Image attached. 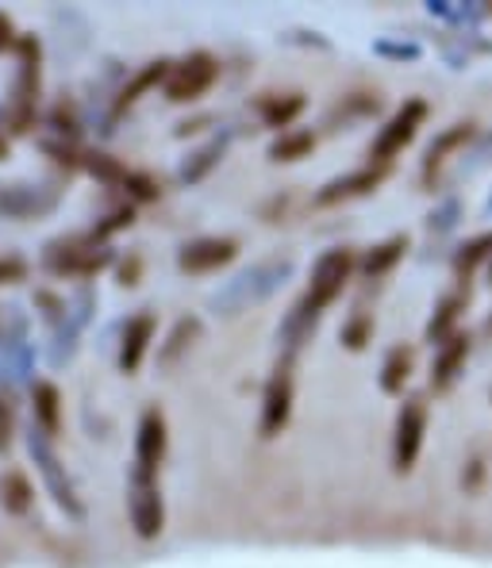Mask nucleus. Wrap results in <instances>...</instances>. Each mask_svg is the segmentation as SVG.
<instances>
[{
    "mask_svg": "<svg viewBox=\"0 0 492 568\" xmlns=\"http://www.w3.org/2000/svg\"><path fill=\"white\" fill-rule=\"evenodd\" d=\"M354 273H358V257H354V250H347V246L323 250V254L315 257L304 296L289 307V315L281 320V327H278L281 354L297 357V349L312 338L315 327H320V320H323V312H328V307L343 296Z\"/></svg>",
    "mask_w": 492,
    "mask_h": 568,
    "instance_id": "1",
    "label": "nucleus"
},
{
    "mask_svg": "<svg viewBox=\"0 0 492 568\" xmlns=\"http://www.w3.org/2000/svg\"><path fill=\"white\" fill-rule=\"evenodd\" d=\"M293 273H297L293 257L270 254V257H262V262L250 265V270L235 273L223 288H215L212 300H208V307H212L215 315H223V320H235V315L250 312V307L265 304L278 288H285V281L293 277Z\"/></svg>",
    "mask_w": 492,
    "mask_h": 568,
    "instance_id": "2",
    "label": "nucleus"
},
{
    "mask_svg": "<svg viewBox=\"0 0 492 568\" xmlns=\"http://www.w3.org/2000/svg\"><path fill=\"white\" fill-rule=\"evenodd\" d=\"M23 446H28L31 462H36V473L39 480H43L47 496L54 499L58 511H66V519H86V504H81L78 496V484H73L70 469L62 465V457H58L54 449V438H50L47 430H39L36 423L28 426V434H23Z\"/></svg>",
    "mask_w": 492,
    "mask_h": 568,
    "instance_id": "3",
    "label": "nucleus"
},
{
    "mask_svg": "<svg viewBox=\"0 0 492 568\" xmlns=\"http://www.w3.org/2000/svg\"><path fill=\"white\" fill-rule=\"evenodd\" d=\"M116 262V254L108 246L86 235H70V239H54L43 246V270L54 273V277H78L86 284L89 277H97L100 270Z\"/></svg>",
    "mask_w": 492,
    "mask_h": 568,
    "instance_id": "4",
    "label": "nucleus"
},
{
    "mask_svg": "<svg viewBox=\"0 0 492 568\" xmlns=\"http://www.w3.org/2000/svg\"><path fill=\"white\" fill-rule=\"evenodd\" d=\"M93 312H97V288L86 281V284H78V288H73L70 304H66V315L58 320L54 334H50L47 362L54 365V369H62V365H70L73 357H78L81 334H86V327L93 323Z\"/></svg>",
    "mask_w": 492,
    "mask_h": 568,
    "instance_id": "5",
    "label": "nucleus"
},
{
    "mask_svg": "<svg viewBox=\"0 0 492 568\" xmlns=\"http://www.w3.org/2000/svg\"><path fill=\"white\" fill-rule=\"evenodd\" d=\"M16 54H20V70H16L12 104H8V128H12L16 135H23V131L31 128V120H36L39 73H43V47H39L36 36H20Z\"/></svg>",
    "mask_w": 492,
    "mask_h": 568,
    "instance_id": "6",
    "label": "nucleus"
},
{
    "mask_svg": "<svg viewBox=\"0 0 492 568\" xmlns=\"http://www.w3.org/2000/svg\"><path fill=\"white\" fill-rule=\"evenodd\" d=\"M428 115H431L428 100H420V97L404 100V104H400L396 112L389 115L385 123H381L378 135H373V142H370L373 165H393V158H396V154H404V150L415 142V135H420V128L428 123Z\"/></svg>",
    "mask_w": 492,
    "mask_h": 568,
    "instance_id": "7",
    "label": "nucleus"
},
{
    "mask_svg": "<svg viewBox=\"0 0 492 568\" xmlns=\"http://www.w3.org/2000/svg\"><path fill=\"white\" fill-rule=\"evenodd\" d=\"M297 357L281 354L278 365L270 369L262 388V415H258V430L262 438H278L281 430L293 419V399H297V377H293Z\"/></svg>",
    "mask_w": 492,
    "mask_h": 568,
    "instance_id": "8",
    "label": "nucleus"
},
{
    "mask_svg": "<svg viewBox=\"0 0 492 568\" xmlns=\"http://www.w3.org/2000/svg\"><path fill=\"white\" fill-rule=\"evenodd\" d=\"M128 519L135 538L154 541L165 530V499L158 488V473L131 469L128 473Z\"/></svg>",
    "mask_w": 492,
    "mask_h": 568,
    "instance_id": "9",
    "label": "nucleus"
},
{
    "mask_svg": "<svg viewBox=\"0 0 492 568\" xmlns=\"http://www.w3.org/2000/svg\"><path fill=\"white\" fill-rule=\"evenodd\" d=\"M428 419H431V407L428 396H404L393 423V469L396 473H412L415 462L423 454V438H428Z\"/></svg>",
    "mask_w": 492,
    "mask_h": 568,
    "instance_id": "10",
    "label": "nucleus"
},
{
    "mask_svg": "<svg viewBox=\"0 0 492 568\" xmlns=\"http://www.w3.org/2000/svg\"><path fill=\"white\" fill-rule=\"evenodd\" d=\"M215 81H220V58L208 54V50H193V54H185L181 62H173L162 93L170 104H197Z\"/></svg>",
    "mask_w": 492,
    "mask_h": 568,
    "instance_id": "11",
    "label": "nucleus"
},
{
    "mask_svg": "<svg viewBox=\"0 0 492 568\" xmlns=\"http://www.w3.org/2000/svg\"><path fill=\"white\" fill-rule=\"evenodd\" d=\"M58 200H62V189L50 185V181H16V185H0V215L28 223L54 212Z\"/></svg>",
    "mask_w": 492,
    "mask_h": 568,
    "instance_id": "12",
    "label": "nucleus"
},
{
    "mask_svg": "<svg viewBox=\"0 0 492 568\" xmlns=\"http://www.w3.org/2000/svg\"><path fill=\"white\" fill-rule=\"evenodd\" d=\"M165 454H170V423H165V412L162 407H147L135 426V457H131V469L158 473Z\"/></svg>",
    "mask_w": 492,
    "mask_h": 568,
    "instance_id": "13",
    "label": "nucleus"
},
{
    "mask_svg": "<svg viewBox=\"0 0 492 568\" xmlns=\"http://www.w3.org/2000/svg\"><path fill=\"white\" fill-rule=\"evenodd\" d=\"M239 257V242L228 239V235H204V239H193L178 250V270L181 273H220L228 270L231 262Z\"/></svg>",
    "mask_w": 492,
    "mask_h": 568,
    "instance_id": "14",
    "label": "nucleus"
},
{
    "mask_svg": "<svg viewBox=\"0 0 492 568\" xmlns=\"http://www.w3.org/2000/svg\"><path fill=\"white\" fill-rule=\"evenodd\" d=\"M170 70H173L170 58H154V62L139 65V70L131 73V78L123 81L120 89H116L112 108H108V115H104V131H112V123L120 120L123 112H131V108H135L139 100H143V93H150V89H158V85H165Z\"/></svg>",
    "mask_w": 492,
    "mask_h": 568,
    "instance_id": "15",
    "label": "nucleus"
},
{
    "mask_svg": "<svg viewBox=\"0 0 492 568\" xmlns=\"http://www.w3.org/2000/svg\"><path fill=\"white\" fill-rule=\"evenodd\" d=\"M389 178V165H362V170H350L343 178H331L328 185H320V192L312 196L315 207H339L347 200H362L370 192H378L381 181Z\"/></svg>",
    "mask_w": 492,
    "mask_h": 568,
    "instance_id": "16",
    "label": "nucleus"
},
{
    "mask_svg": "<svg viewBox=\"0 0 492 568\" xmlns=\"http://www.w3.org/2000/svg\"><path fill=\"white\" fill-rule=\"evenodd\" d=\"M473 354V338L458 331L454 338H446L443 346H435V357H431V392H450L458 384V377L465 373V362Z\"/></svg>",
    "mask_w": 492,
    "mask_h": 568,
    "instance_id": "17",
    "label": "nucleus"
},
{
    "mask_svg": "<svg viewBox=\"0 0 492 568\" xmlns=\"http://www.w3.org/2000/svg\"><path fill=\"white\" fill-rule=\"evenodd\" d=\"M154 331H158V315L154 312H139V315H131V320L123 323L120 354H116V362H120V373H139V365H143L147 354H150Z\"/></svg>",
    "mask_w": 492,
    "mask_h": 568,
    "instance_id": "18",
    "label": "nucleus"
},
{
    "mask_svg": "<svg viewBox=\"0 0 492 568\" xmlns=\"http://www.w3.org/2000/svg\"><path fill=\"white\" fill-rule=\"evenodd\" d=\"M478 139V128H473L470 120L465 123H450L446 131H439L435 135V142L428 146V154H423V165H420V173H423V181L431 185V178H439V173L446 170V162L454 154H462L470 142Z\"/></svg>",
    "mask_w": 492,
    "mask_h": 568,
    "instance_id": "19",
    "label": "nucleus"
},
{
    "mask_svg": "<svg viewBox=\"0 0 492 568\" xmlns=\"http://www.w3.org/2000/svg\"><path fill=\"white\" fill-rule=\"evenodd\" d=\"M228 146H231V131H220V135H212L204 146H197L193 154L181 158V165H178L181 185H200V181H204L208 173H212L215 165L228 158Z\"/></svg>",
    "mask_w": 492,
    "mask_h": 568,
    "instance_id": "20",
    "label": "nucleus"
},
{
    "mask_svg": "<svg viewBox=\"0 0 492 568\" xmlns=\"http://www.w3.org/2000/svg\"><path fill=\"white\" fill-rule=\"evenodd\" d=\"M304 108H308V100L300 93H265L254 100V112H258V120H262V128L278 131V135L281 131H293V123L304 115Z\"/></svg>",
    "mask_w": 492,
    "mask_h": 568,
    "instance_id": "21",
    "label": "nucleus"
},
{
    "mask_svg": "<svg viewBox=\"0 0 492 568\" xmlns=\"http://www.w3.org/2000/svg\"><path fill=\"white\" fill-rule=\"evenodd\" d=\"M465 304H470V296H465V292H446V296L435 304V312H431L428 327H423V338H428L431 346H443L446 338H454Z\"/></svg>",
    "mask_w": 492,
    "mask_h": 568,
    "instance_id": "22",
    "label": "nucleus"
},
{
    "mask_svg": "<svg viewBox=\"0 0 492 568\" xmlns=\"http://www.w3.org/2000/svg\"><path fill=\"white\" fill-rule=\"evenodd\" d=\"M404 254H408V239L393 235V239L378 242V246H370L362 257H358V273H362L365 281H381V277H389L400 262H404Z\"/></svg>",
    "mask_w": 492,
    "mask_h": 568,
    "instance_id": "23",
    "label": "nucleus"
},
{
    "mask_svg": "<svg viewBox=\"0 0 492 568\" xmlns=\"http://www.w3.org/2000/svg\"><path fill=\"white\" fill-rule=\"evenodd\" d=\"M31 423L50 438L62 430V392L54 381H31Z\"/></svg>",
    "mask_w": 492,
    "mask_h": 568,
    "instance_id": "24",
    "label": "nucleus"
},
{
    "mask_svg": "<svg viewBox=\"0 0 492 568\" xmlns=\"http://www.w3.org/2000/svg\"><path fill=\"white\" fill-rule=\"evenodd\" d=\"M412 373H415V349L412 346H393L381 362V373H378V384L385 396H404V388L412 384Z\"/></svg>",
    "mask_w": 492,
    "mask_h": 568,
    "instance_id": "25",
    "label": "nucleus"
},
{
    "mask_svg": "<svg viewBox=\"0 0 492 568\" xmlns=\"http://www.w3.org/2000/svg\"><path fill=\"white\" fill-rule=\"evenodd\" d=\"M200 331H204V323H200L197 315H181V320L173 323V331L165 334V342L158 346V365H162V369L178 365L181 357L193 349V342L200 338Z\"/></svg>",
    "mask_w": 492,
    "mask_h": 568,
    "instance_id": "26",
    "label": "nucleus"
},
{
    "mask_svg": "<svg viewBox=\"0 0 492 568\" xmlns=\"http://www.w3.org/2000/svg\"><path fill=\"white\" fill-rule=\"evenodd\" d=\"M0 507H4V515H16V519H23L36 507V484L28 480V473L8 469L0 476Z\"/></svg>",
    "mask_w": 492,
    "mask_h": 568,
    "instance_id": "27",
    "label": "nucleus"
},
{
    "mask_svg": "<svg viewBox=\"0 0 492 568\" xmlns=\"http://www.w3.org/2000/svg\"><path fill=\"white\" fill-rule=\"evenodd\" d=\"M312 150H315L312 131H304V128L281 131V135L270 142V162H304Z\"/></svg>",
    "mask_w": 492,
    "mask_h": 568,
    "instance_id": "28",
    "label": "nucleus"
},
{
    "mask_svg": "<svg viewBox=\"0 0 492 568\" xmlns=\"http://www.w3.org/2000/svg\"><path fill=\"white\" fill-rule=\"evenodd\" d=\"M81 170L89 173V178L104 181V185H123L128 181V165L116 162L112 154H100V150H86V162H81Z\"/></svg>",
    "mask_w": 492,
    "mask_h": 568,
    "instance_id": "29",
    "label": "nucleus"
},
{
    "mask_svg": "<svg viewBox=\"0 0 492 568\" xmlns=\"http://www.w3.org/2000/svg\"><path fill=\"white\" fill-rule=\"evenodd\" d=\"M373 334H378V323H373V315L370 312H354L343 323V331H339V342H343L347 349H354V354H362V349L373 342Z\"/></svg>",
    "mask_w": 492,
    "mask_h": 568,
    "instance_id": "30",
    "label": "nucleus"
},
{
    "mask_svg": "<svg viewBox=\"0 0 492 568\" xmlns=\"http://www.w3.org/2000/svg\"><path fill=\"white\" fill-rule=\"evenodd\" d=\"M381 108V100L378 97H370V93H350L343 97V104L339 108H331V115H328V123H339L343 120V128L347 123H354V120H365V115H373Z\"/></svg>",
    "mask_w": 492,
    "mask_h": 568,
    "instance_id": "31",
    "label": "nucleus"
},
{
    "mask_svg": "<svg viewBox=\"0 0 492 568\" xmlns=\"http://www.w3.org/2000/svg\"><path fill=\"white\" fill-rule=\"evenodd\" d=\"M131 223H135V204H123V207H116V212H108L104 220H97L93 231H89V239L100 242V246H108V239L128 231Z\"/></svg>",
    "mask_w": 492,
    "mask_h": 568,
    "instance_id": "32",
    "label": "nucleus"
},
{
    "mask_svg": "<svg viewBox=\"0 0 492 568\" xmlns=\"http://www.w3.org/2000/svg\"><path fill=\"white\" fill-rule=\"evenodd\" d=\"M123 192L131 196V204H150V200L162 196V185H158L154 178H147V173H128V181H123Z\"/></svg>",
    "mask_w": 492,
    "mask_h": 568,
    "instance_id": "33",
    "label": "nucleus"
},
{
    "mask_svg": "<svg viewBox=\"0 0 492 568\" xmlns=\"http://www.w3.org/2000/svg\"><path fill=\"white\" fill-rule=\"evenodd\" d=\"M458 215H462V204H458V200H443V204L428 215V231L431 235H446V231L458 227Z\"/></svg>",
    "mask_w": 492,
    "mask_h": 568,
    "instance_id": "34",
    "label": "nucleus"
},
{
    "mask_svg": "<svg viewBox=\"0 0 492 568\" xmlns=\"http://www.w3.org/2000/svg\"><path fill=\"white\" fill-rule=\"evenodd\" d=\"M66 304H70V296H58V292H50V288H36V307L50 327H58V320L66 315Z\"/></svg>",
    "mask_w": 492,
    "mask_h": 568,
    "instance_id": "35",
    "label": "nucleus"
},
{
    "mask_svg": "<svg viewBox=\"0 0 492 568\" xmlns=\"http://www.w3.org/2000/svg\"><path fill=\"white\" fill-rule=\"evenodd\" d=\"M28 273H31L28 257L0 254V284H20V281H28Z\"/></svg>",
    "mask_w": 492,
    "mask_h": 568,
    "instance_id": "36",
    "label": "nucleus"
},
{
    "mask_svg": "<svg viewBox=\"0 0 492 568\" xmlns=\"http://www.w3.org/2000/svg\"><path fill=\"white\" fill-rule=\"evenodd\" d=\"M373 54L400 58V62H415V58H420V47L415 43H373Z\"/></svg>",
    "mask_w": 492,
    "mask_h": 568,
    "instance_id": "37",
    "label": "nucleus"
},
{
    "mask_svg": "<svg viewBox=\"0 0 492 568\" xmlns=\"http://www.w3.org/2000/svg\"><path fill=\"white\" fill-rule=\"evenodd\" d=\"M139 277H143V257H139V254L123 257V262H120V284H123V288H135Z\"/></svg>",
    "mask_w": 492,
    "mask_h": 568,
    "instance_id": "38",
    "label": "nucleus"
},
{
    "mask_svg": "<svg viewBox=\"0 0 492 568\" xmlns=\"http://www.w3.org/2000/svg\"><path fill=\"white\" fill-rule=\"evenodd\" d=\"M16 43H20V36H16V23H12V16H8V12H0V54H4V50H12Z\"/></svg>",
    "mask_w": 492,
    "mask_h": 568,
    "instance_id": "39",
    "label": "nucleus"
},
{
    "mask_svg": "<svg viewBox=\"0 0 492 568\" xmlns=\"http://www.w3.org/2000/svg\"><path fill=\"white\" fill-rule=\"evenodd\" d=\"M8 150H12V146H8V139H4V131H0V162H4V158H8Z\"/></svg>",
    "mask_w": 492,
    "mask_h": 568,
    "instance_id": "40",
    "label": "nucleus"
},
{
    "mask_svg": "<svg viewBox=\"0 0 492 568\" xmlns=\"http://www.w3.org/2000/svg\"><path fill=\"white\" fill-rule=\"evenodd\" d=\"M485 212H489V215H492V196H489V204H485Z\"/></svg>",
    "mask_w": 492,
    "mask_h": 568,
    "instance_id": "41",
    "label": "nucleus"
},
{
    "mask_svg": "<svg viewBox=\"0 0 492 568\" xmlns=\"http://www.w3.org/2000/svg\"><path fill=\"white\" fill-rule=\"evenodd\" d=\"M489 284H492V262H489Z\"/></svg>",
    "mask_w": 492,
    "mask_h": 568,
    "instance_id": "42",
    "label": "nucleus"
}]
</instances>
